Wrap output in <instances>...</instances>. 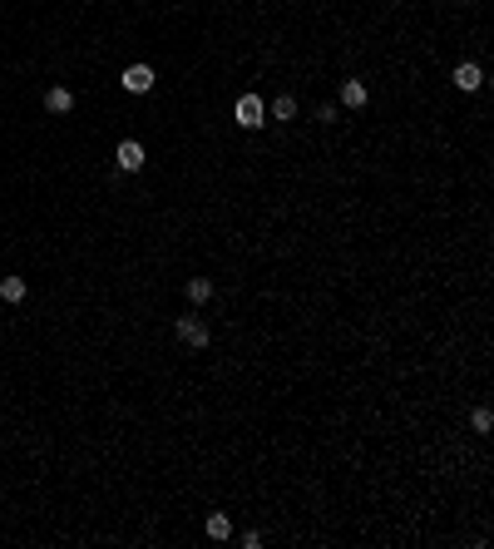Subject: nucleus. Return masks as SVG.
<instances>
[{
    "label": "nucleus",
    "mask_w": 494,
    "mask_h": 549,
    "mask_svg": "<svg viewBox=\"0 0 494 549\" xmlns=\"http://www.w3.org/2000/svg\"><path fill=\"white\" fill-rule=\"evenodd\" d=\"M233 114H238V124H242V129H262V124H267V104H262L257 94H242Z\"/></svg>",
    "instance_id": "obj_1"
},
{
    "label": "nucleus",
    "mask_w": 494,
    "mask_h": 549,
    "mask_svg": "<svg viewBox=\"0 0 494 549\" xmlns=\"http://www.w3.org/2000/svg\"><path fill=\"white\" fill-rule=\"evenodd\" d=\"M173 332H178V342H188V347H208V322H203V317H178Z\"/></svg>",
    "instance_id": "obj_2"
},
{
    "label": "nucleus",
    "mask_w": 494,
    "mask_h": 549,
    "mask_svg": "<svg viewBox=\"0 0 494 549\" xmlns=\"http://www.w3.org/2000/svg\"><path fill=\"white\" fill-rule=\"evenodd\" d=\"M144 158H148V153H144V144H139V139H124V144L114 149V163H119L124 174H139V169H144Z\"/></svg>",
    "instance_id": "obj_3"
},
{
    "label": "nucleus",
    "mask_w": 494,
    "mask_h": 549,
    "mask_svg": "<svg viewBox=\"0 0 494 549\" xmlns=\"http://www.w3.org/2000/svg\"><path fill=\"white\" fill-rule=\"evenodd\" d=\"M450 80H455V89H465V94H474V89H479V84H484V70H479V65H474V60H460V65H455V75H450Z\"/></svg>",
    "instance_id": "obj_4"
},
{
    "label": "nucleus",
    "mask_w": 494,
    "mask_h": 549,
    "mask_svg": "<svg viewBox=\"0 0 494 549\" xmlns=\"http://www.w3.org/2000/svg\"><path fill=\"white\" fill-rule=\"evenodd\" d=\"M119 84H124L129 94H148V89H153V70H148V65H129Z\"/></svg>",
    "instance_id": "obj_5"
},
{
    "label": "nucleus",
    "mask_w": 494,
    "mask_h": 549,
    "mask_svg": "<svg viewBox=\"0 0 494 549\" xmlns=\"http://www.w3.org/2000/svg\"><path fill=\"white\" fill-rule=\"evenodd\" d=\"M45 109H49V114H70V109H75V94H70L65 84H54V89H45Z\"/></svg>",
    "instance_id": "obj_6"
},
{
    "label": "nucleus",
    "mask_w": 494,
    "mask_h": 549,
    "mask_svg": "<svg viewBox=\"0 0 494 549\" xmlns=\"http://www.w3.org/2000/svg\"><path fill=\"white\" fill-rule=\"evenodd\" d=\"M366 99H371V89L361 80H341V104L346 109H366Z\"/></svg>",
    "instance_id": "obj_7"
},
{
    "label": "nucleus",
    "mask_w": 494,
    "mask_h": 549,
    "mask_svg": "<svg viewBox=\"0 0 494 549\" xmlns=\"http://www.w3.org/2000/svg\"><path fill=\"white\" fill-rule=\"evenodd\" d=\"M272 119H277V124H292V119H297V99H292V94H277V99H272Z\"/></svg>",
    "instance_id": "obj_8"
},
{
    "label": "nucleus",
    "mask_w": 494,
    "mask_h": 549,
    "mask_svg": "<svg viewBox=\"0 0 494 549\" xmlns=\"http://www.w3.org/2000/svg\"><path fill=\"white\" fill-rule=\"evenodd\" d=\"M208 297H213V283H208V278H188V302H193V307H203Z\"/></svg>",
    "instance_id": "obj_9"
},
{
    "label": "nucleus",
    "mask_w": 494,
    "mask_h": 549,
    "mask_svg": "<svg viewBox=\"0 0 494 549\" xmlns=\"http://www.w3.org/2000/svg\"><path fill=\"white\" fill-rule=\"evenodd\" d=\"M25 278H6V283H0V297H6V302H25Z\"/></svg>",
    "instance_id": "obj_10"
},
{
    "label": "nucleus",
    "mask_w": 494,
    "mask_h": 549,
    "mask_svg": "<svg viewBox=\"0 0 494 549\" xmlns=\"http://www.w3.org/2000/svg\"><path fill=\"white\" fill-rule=\"evenodd\" d=\"M233 534V520L228 515H208V539H228Z\"/></svg>",
    "instance_id": "obj_11"
},
{
    "label": "nucleus",
    "mask_w": 494,
    "mask_h": 549,
    "mask_svg": "<svg viewBox=\"0 0 494 549\" xmlns=\"http://www.w3.org/2000/svg\"><path fill=\"white\" fill-rule=\"evenodd\" d=\"M470 426H474V435H489V430H494V411H489V406H479V411L470 416Z\"/></svg>",
    "instance_id": "obj_12"
}]
</instances>
